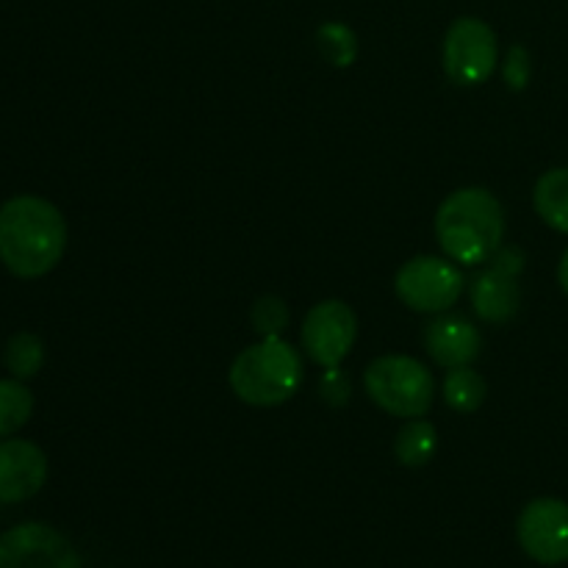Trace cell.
I'll list each match as a JSON object with an SVG mask.
<instances>
[{
    "label": "cell",
    "instance_id": "cell-1",
    "mask_svg": "<svg viewBox=\"0 0 568 568\" xmlns=\"http://www.w3.org/2000/svg\"><path fill=\"white\" fill-rule=\"evenodd\" d=\"M67 250V222L50 200L17 194L0 205V261L17 277H42Z\"/></svg>",
    "mask_w": 568,
    "mask_h": 568
},
{
    "label": "cell",
    "instance_id": "cell-21",
    "mask_svg": "<svg viewBox=\"0 0 568 568\" xmlns=\"http://www.w3.org/2000/svg\"><path fill=\"white\" fill-rule=\"evenodd\" d=\"M558 283L560 288L568 294V250L564 253V258H560V266H558Z\"/></svg>",
    "mask_w": 568,
    "mask_h": 568
},
{
    "label": "cell",
    "instance_id": "cell-15",
    "mask_svg": "<svg viewBox=\"0 0 568 568\" xmlns=\"http://www.w3.org/2000/svg\"><path fill=\"white\" fill-rule=\"evenodd\" d=\"M438 449V433L430 422L425 419H410L408 425L399 430L397 442H394V455L403 466L419 469L433 460Z\"/></svg>",
    "mask_w": 568,
    "mask_h": 568
},
{
    "label": "cell",
    "instance_id": "cell-11",
    "mask_svg": "<svg viewBox=\"0 0 568 568\" xmlns=\"http://www.w3.org/2000/svg\"><path fill=\"white\" fill-rule=\"evenodd\" d=\"M48 480V458L26 438L0 442V503L14 505L37 497Z\"/></svg>",
    "mask_w": 568,
    "mask_h": 568
},
{
    "label": "cell",
    "instance_id": "cell-17",
    "mask_svg": "<svg viewBox=\"0 0 568 568\" xmlns=\"http://www.w3.org/2000/svg\"><path fill=\"white\" fill-rule=\"evenodd\" d=\"M33 414V394L17 377L0 381V438L14 436Z\"/></svg>",
    "mask_w": 568,
    "mask_h": 568
},
{
    "label": "cell",
    "instance_id": "cell-5",
    "mask_svg": "<svg viewBox=\"0 0 568 568\" xmlns=\"http://www.w3.org/2000/svg\"><path fill=\"white\" fill-rule=\"evenodd\" d=\"M444 72L458 87H480L499 64V42L494 28L480 17H458L447 28L442 50Z\"/></svg>",
    "mask_w": 568,
    "mask_h": 568
},
{
    "label": "cell",
    "instance_id": "cell-3",
    "mask_svg": "<svg viewBox=\"0 0 568 568\" xmlns=\"http://www.w3.org/2000/svg\"><path fill=\"white\" fill-rule=\"evenodd\" d=\"M227 381L242 403L275 408L288 403L303 386V355L281 336L261 338L236 355Z\"/></svg>",
    "mask_w": 568,
    "mask_h": 568
},
{
    "label": "cell",
    "instance_id": "cell-6",
    "mask_svg": "<svg viewBox=\"0 0 568 568\" xmlns=\"http://www.w3.org/2000/svg\"><path fill=\"white\" fill-rule=\"evenodd\" d=\"M464 283V272L453 261L438 258V255H416L399 266L394 277V292L410 311L442 314L458 303Z\"/></svg>",
    "mask_w": 568,
    "mask_h": 568
},
{
    "label": "cell",
    "instance_id": "cell-4",
    "mask_svg": "<svg viewBox=\"0 0 568 568\" xmlns=\"http://www.w3.org/2000/svg\"><path fill=\"white\" fill-rule=\"evenodd\" d=\"M372 403L397 419H422L436 399V377L410 355H383L364 372Z\"/></svg>",
    "mask_w": 568,
    "mask_h": 568
},
{
    "label": "cell",
    "instance_id": "cell-14",
    "mask_svg": "<svg viewBox=\"0 0 568 568\" xmlns=\"http://www.w3.org/2000/svg\"><path fill=\"white\" fill-rule=\"evenodd\" d=\"M486 377L471 366H455L444 377V403L458 414H475L486 403Z\"/></svg>",
    "mask_w": 568,
    "mask_h": 568
},
{
    "label": "cell",
    "instance_id": "cell-19",
    "mask_svg": "<svg viewBox=\"0 0 568 568\" xmlns=\"http://www.w3.org/2000/svg\"><path fill=\"white\" fill-rule=\"evenodd\" d=\"M253 327L261 333V338H275L281 336L283 327L288 325V311L281 297H261L255 300L253 311H250Z\"/></svg>",
    "mask_w": 568,
    "mask_h": 568
},
{
    "label": "cell",
    "instance_id": "cell-7",
    "mask_svg": "<svg viewBox=\"0 0 568 568\" xmlns=\"http://www.w3.org/2000/svg\"><path fill=\"white\" fill-rule=\"evenodd\" d=\"M0 568H81V555L55 527L26 521L0 536Z\"/></svg>",
    "mask_w": 568,
    "mask_h": 568
},
{
    "label": "cell",
    "instance_id": "cell-12",
    "mask_svg": "<svg viewBox=\"0 0 568 568\" xmlns=\"http://www.w3.org/2000/svg\"><path fill=\"white\" fill-rule=\"evenodd\" d=\"M425 347L438 366H469L480 358L483 336L464 316H442L425 331Z\"/></svg>",
    "mask_w": 568,
    "mask_h": 568
},
{
    "label": "cell",
    "instance_id": "cell-8",
    "mask_svg": "<svg viewBox=\"0 0 568 568\" xmlns=\"http://www.w3.org/2000/svg\"><path fill=\"white\" fill-rule=\"evenodd\" d=\"M516 538L527 558L536 564H568V503L555 497L527 503L516 521Z\"/></svg>",
    "mask_w": 568,
    "mask_h": 568
},
{
    "label": "cell",
    "instance_id": "cell-9",
    "mask_svg": "<svg viewBox=\"0 0 568 568\" xmlns=\"http://www.w3.org/2000/svg\"><path fill=\"white\" fill-rule=\"evenodd\" d=\"M358 338V320L342 300H322L303 322V349L314 364L336 369Z\"/></svg>",
    "mask_w": 568,
    "mask_h": 568
},
{
    "label": "cell",
    "instance_id": "cell-16",
    "mask_svg": "<svg viewBox=\"0 0 568 568\" xmlns=\"http://www.w3.org/2000/svg\"><path fill=\"white\" fill-rule=\"evenodd\" d=\"M3 364L6 369L11 372V377H17V381H31V377H37L44 364L42 338L26 331L14 333V336L6 342Z\"/></svg>",
    "mask_w": 568,
    "mask_h": 568
},
{
    "label": "cell",
    "instance_id": "cell-2",
    "mask_svg": "<svg viewBox=\"0 0 568 568\" xmlns=\"http://www.w3.org/2000/svg\"><path fill=\"white\" fill-rule=\"evenodd\" d=\"M436 239L444 255L460 266L491 261L503 250L505 211L488 189L469 186L449 194L436 211Z\"/></svg>",
    "mask_w": 568,
    "mask_h": 568
},
{
    "label": "cell",
    "instance_id": "cell-20",
    "mask_svg": "<svg viewBox=\"0 0 568 568\" xmlns=\"http://www.w3.org/2000/svg\"><path fill=\"white\" fill-rule=\"evenodd\" d=\"M503 72H505V83H508L510 89H516V92H521V89L530 83V75H532V64H530V53H527V48L514 44V48L508 50V55H505Z\"/></svg>",
    "mask_w": 568,
    "mask_h": 568
},
{
    "label": "cell",
    "instance_id": "cell-10",
    "mask_svg": "<svg viewBox=\"0 0 568 568\" xmlns=\"http://www.w3.org/2000/svg\"><path fill=\"white\" fill-rule=\"evenodd\" d=\"M521 270H525V253L516 247H508L494 255L491 270L477 275V281L471 283V305H475L480 320L494 322V325H505V322H510L519 314Z\"/></svg>",
    "mask_w": 568,
    "mask_h": 568
},
{
    "label": "cell",
    "instance_id": "cell-18",
    "mask_svg": "<svg viewBox=\"0 0 568 568\" xmlns=\"http://www.w3.org/2000/svg\"><path fill=\"white\" fill-rule=\"evenodd\" d=\"M316 48L327 64L349 67L358 55V39H355L353 28L344 22H325L316 31Z\"/></svg>",
    "mask_w": 568,
    "mask_h": 568
},
{
    "label": "cell",
    "instance_id": "cell-13",
    "mask_svg": "<svg viewBox=\"0 0 568 568\" xmlns=\"http://www.w3.org/2000/svg\"><path fill=\"white\" fill-rule=\"evenodd\" d=\"M532 205L552 231L568 233V166H555L538 178Z\"/></svg>",
    "mask_w": 568,
    "mask_h": 568
}]
</instances>
